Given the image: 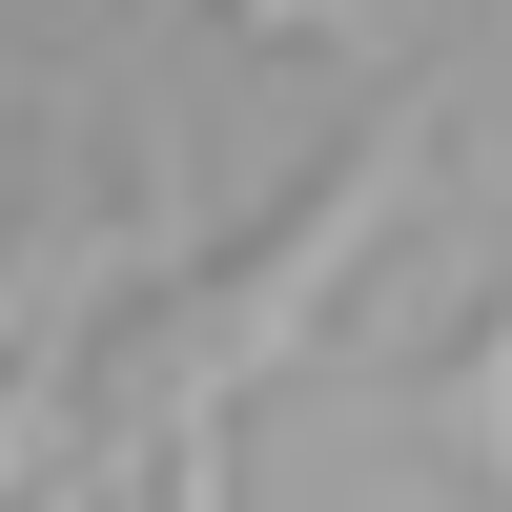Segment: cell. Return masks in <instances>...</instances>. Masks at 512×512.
I'll use <instances>...</instances> for the list:
<instances>
[{
  "label": "cell",
  "instance_id": "3957f363",
  "mask_svg": "<svg viewBox=\"0 0 512 512\" xmlns=\"http://www.w3.org/2000/svg\"><path fill=\"white\" fill-rule=\"evenodd\" d=\"M123 451H164V512H246V492H226V410H185V431H123Z\"/></svg>",
  "mask_w": 512,
  "mask_h": 512
},
{
  "label": "cell",
  "instance_id": "6da1fadb",
  "mask_svg": "<svg viewBox=\"0 0 512 512\" xmlns=\"http://www.w3.org/2000/svg\"><path fill=\"white\" fill-rule=\"evenodd\" d=\"M431 164H451V103L431 82H390V103L349 123V164H308L287 185V226H246L226 267L185 287V328H164V410H226V390H267L287 349H308L328 308H349V267L431 205Z\"/></svg>",
  "mask_w": 512,
  "mask_h": 512
},
{
  "label": "cell",
  "instance_id": "5b68a950",
  "mask_svg": "<svg viewBox=\"0 0 512 512\" xmlns=\"http://www.w3.org/2000/svg\"><path fill=\"white\" fill-rule=\"evenodd\" d=\"M41 512H103V472H41Z\"/></svg>",
  "mask_w": 512,
  "mask_h": 512
},
{
  "label": "cell",
  "instance_id": "277c9868",
  "mask_svg": "<svg viewBox=\"0 0 512 512\" xmlns=\"http://www.w3.org/2000/svg\"><path fill=\"white\" fill-rule=\"evenodd\" d=\"M205 21H226V41H369L390 0H205Z\"/></svg>",
  "mask_w": 512,
  "mask_h": 512
},
{
  "label": "cell",
  "instance_id": "7a4b0ae2",
  "mask_svg": "<svg viewBox=\"0 0 512 512\" xmlns=\"http://www.w3.org/2000/svg\"><path fill=\"white\" fill-rule=\"evenodd\" d=\"M431 431H451V472H472V492H512V308L431 369Z\"/></svg>",
  "mask_w": 512,
  "mask_h": 512
}]
</instances>
